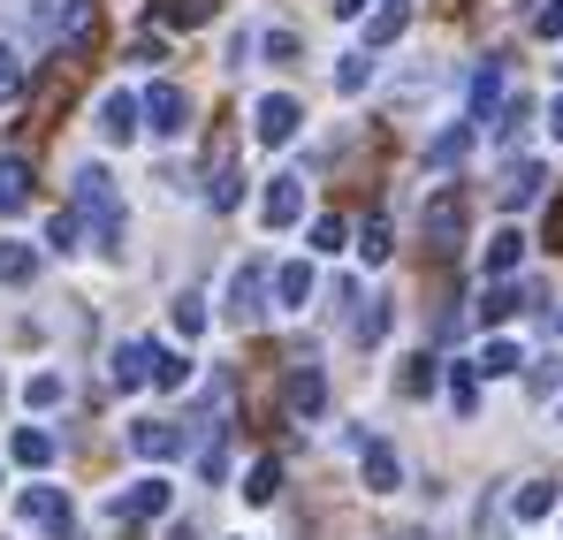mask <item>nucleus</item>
Masks as SVG:
<instances>
[{"mask_svg":"<svg viewBox=\"0 0 563 540\" xmlns=\"http://www.w3.org/2000/svg\"><path fill=\"white\" fill-rule=\"evenodd\" d=\"M77 213H85V229H92L99 252H122V229H130V213H122V198H114V176L107 168H77Z\"/></svg>","mask_w":563,"mask_h":540,"instance_id":"obj_1","label":"nucleus"},{"mask_svg":"<svg viewBox=\"0 0 563 540\" xmlns=\"http://www.w3.org/2000/svg\"><path fill=\"white\" fill-rule=\"evenodd\" d=\"M229 320L236 328H260L267 320V267L260 260H244V267L229 274Z\"/></svg>","mask_w":563,"mask_h":540,"instance_id":"obj_2","label":"nucleus"},{"mask_svg":"<svg viewBox=\"0 0 563 540\" xmlns=\"http://www.w3.org/2000/svg\"><path fill=\"white\" fill-rule=\"evenodd\" d=\"M168 503H176V487H168L161 472H145V480H130V487L107 503V518H168Z\"/></svg>","mask_w":563,"mask_h":540,"instance_id":"obj_3","label":"nucleus"},{"mask_svg":"<svg viewBox=\"0 0 563 540\" xmlns=\"http://www.w3.org/2000/svg\"><path fill=\"white\" fill-rule=\"evenodd\" d=\"M297 130H305V107H297L289 91H267V99L252 107V137H260V145H289Z\"/></svg>","mask_w":563,"mask_h":540,"instance_id":"obj_4","label":"nucleus"},{"mask_svg":"<svg viewBox=\"0 0 563 540\" xmlns=\"http://www.w3.org/2000/svg\"><path fill=\"white\" fill-rule=\"evenodd\" d=\"M137 130H145V99H137V91H107V99H99V137H107V145H130V137H137Z\"/></svg>","mask_w":563,"mask_h":540,"instance_id":"obj_5","label":"nucleus"},{"mask_svg":"<svg viewBox=\"0 0 563 540\" xmlns=\"http://www.w3.org/2000/svg\"><path fill=\"white\" fill-rule=\"evenodd\" d=\"M184 122H190V99H184V85H145V130L153 137H184Z\"/></svg>","mask_w":563,"mask_h":540,"instance_id":"obj_6","label":"nucleus"},{"mask_svg":"<svg viewBox=\"0 0 563 540\" xmlns=\"http://www.w3.org/2000/svg\"><path fill=\"white\" fill-rule=\"evenodd\" d=\"M457 236H465V190H434L427 198V244L457 252Z\"/></svg>","mask_w":563,"mask_h":540,"instance_id":"obj_7","label":"nucleus"},{"mask_svg":"<svg viewBox=\"0 0 563 540\" xmlns=\"http://www.w3.org/2000/svg\"><path fill=\"white\" fill-rule=\"evenodd\" d=\"M260 221H267V229H297V221H305V176H275L267 183Z\"/></svg>","mask_w":563,"mask_h":540,"instance_id":"obj_8","label":"nucleus"},{"mask_svg":"<svg viewBox=\"0 0 563 540\" xmlns=\"http://www.w3.org/2000/svg\"><path fill=\"white\" fill-rule=\"evenodd\" d=\"M358 480H366V495H396L404 487V456L388 442H358Z\"/></svg>","mask_w":563,"mask_h":540,"instance_id":"obj_9","label":"nucleus"},{"mask_svg":"<svg viewBox=\"0 0 563 540\" xmlns=\"http://www.w3.org/2000/svg\"><path fill=\"white\" fill-rule=\"evenodd\" d=\"M15 510H23L31 526H46V533H69V518H77L62 487H23V495H15Z\"/></svg>","mask_w":563,"mask_h":540,"instance_id":"obj_10","label":"nucleus"},{"mask_svg":"<svg viewBox=\"0 0 563 540\" xmlns=\"http://www.w3.org/2000/svg\"><path fill=\"white\" fill-rule=\"evenodd\" d=\"M282 396H289V411H297V419H320V411H328V373H320V365H297Z\"/></svg>","mask_w":563,"mask_h":540,"instance_id":"obj_11","label":"nucleus"},{"mask_svg":"<svg viewBox=\"0 0 563 540\" xmlns=\"http://www.w3.org/2000/svg\"><path fill=\"white\" fill-rule=\"evenodd\" d=\"M184 442H190V427H168V419H137V427H130V450L153 456V464H161V456H176Z\"/></svg>","mask_w":563,"mask_h":540,"instance_id":"obj_12","label":"nucleus"},{"mask_svg":"<svg viewBox=\"0 0 563 540\" xmlns=\"http://www.w3.org/2000/svg\"><path fill=\"white\" fill-rule=\"evenodd\" d=\"M411 31V0H380L374 15H366V54H380V46H396Z\"/></svg>","mask_w":563,"mask_h":540,"instance_id":"obj_13","label":"nucleus"},{"mask_svg":"<svg viewBox=\"0 0 563 540\" xmlns=\"http://www.w3.org/2000/svg\"><path fill=\"white\" fill-rule=\"evenodd\" d=\"M510 518H518V526H541V518H556V480H526V487L510 495Z\"/></svg>","mask_w":563,"mask_h":540,"instance_id":"obj_14","label":"nucleus"},{"mask_svg":"<svg viewBox=\"0 0 563 540\" xmlns=\"http://www.w3.org/2000/svg\"><path fill=\"white\" fill-rule=\"evenodd\" d=\"M541 183H549V168H541V161H518V168L503 176V206H510V213H526V206L541 198Z\"/></svg>","mask_w":563,"mask_h":540,"instance_id":"obj_15","label":"nucleus"},{"mask_svg":"<svg viewBox=\"0 0 563 540\" xmlns=\"http://www.w3.org/2000/svg\"><path fill=\"white\" fill-rule=\"evenodd\" d=\"M8 456H15L23 472H46V464H54V434H46V427H15V434H8Z\"/></svg>","mask_w":563,"mask_h":540,"instance_id":"obj_16","label":"nucleus"},{"mask_svg":"<svg viewBox=\"0 0 563 540\" xmlns=\"http://www.w3.org/2000/svg\"><path fill=\"white\" fill-rule=\"evenodd\" d=\"M275 297H282V312H305V305H312V260L275 267Z\"/></svg>","mask_w":563,"mask_h":540,"instance_id":"obj_17","label":"nucleus"},{"mask_svg":"<svg viewBox=\"0 0 563 540\" xmlns=\"http://www.w3.org/2000/svg\"><path fill=\"white\" fill-rule=\"evenodd\" d=\"M0 282H8V289L38 282V244H15V236H0Z\"/></svg>","mask_w":563,"mask_h":540,"instance_id":"obj_18","label":"nucleus"},{"mask_svg":"<svg viewBox=\"0 0 563 540\" xmlns=\"http://www.w3.org/2000/svg\"><path fill=\"white\" fill-rule=\"evenodd\" d=\"M518 260H526V236H518V229H495V236H487V252H479V267L495 274V282L518 267Z\"/></svg>","mask_w":563,"mask_h":540,"instance_id":"obj_19","label":"nucleus"},{"mask_svg":"<svg viewBox=\"0 0 563 540\" xmlns=\"http://www.w3.org/2000/svg\"><path fill=\"white\" fill-rule=\"evenodd\" d=\"M503 107V62H479L472 69V122H487Z\"/></svg>","mask_w":563,"mask_h":540,"instance_id":"obj_20","label":"nucleus"},{"mask_svg":"<svg viewBox=\"0 0 563 540\" xmlns=\"http://www.w3.org/2000/svg\"><path fill=\"white\" fill-rule=\"evenodd\" d=\"M472 153V122H450V130H442V137H434V145H427V168H434V176H442V168H457V161H465Z\"/></svg>","mask_w":563,"mask_h":540,"instance_id":"obj_21","label":"nucleus"},{"mask_svg":"<svg viewBox=\"0 0 563 540\" xmlns=\"http://www.w3.org/2000/svg\"><path fill=\"white\" fill-rule=\"evenodd\" d=\"M31 206V168L15 153H0V213H23Z\"/></svg>","mask_w":563,"mask_h":540,"instance_id":"obj_22","label":"nucleus"},{"mask_svg":"<svg viewBox=\"0 0 563 540\" xmlns=\"http://www.w3.org/2000/svg\"><path fill=\"white\" fill-rule=\"evenodd\" d=\"M153 381V343H122L114 351V388H145Z\"/></svg>","mask_w":563,"mask_h":540,"instance_id":"obj_23","label":"nucleus"},{"mask_svg":"<svg viewBox=\"0 0 563 540\" xmlns=\"http://www.w3.org/2000/svg\"><path fill=\"white\" fill-rule=\"evenodd\" d=\"M518 305H526V289H518V282H495V289L479 297V328H503Z\"/></svg>","mask_w":563,"mask_h":540,"instance_id":"obj_24","label":"nucleus"},{"mask_svg":"<svg viewBox=\"0 0 563 540\" xmlns=\"http://www.w3.org/2000/svg\"><path fill=\"white\" fill-rule=\"evenodd\" d=\"M479 373H487V381H510V373H518V365H526V351H518V343H510V335H495V343H487V351H479Z\"/></svg>","mask_w":563,"mask_h":540,"instance_id":"obj_25","label":"nucleus"},{"mask_svg":"<svg viewBox=\"0 0 563 540\" xmlns=\"http://www.w3.org/2000/svg\"><path fill=\"white\" fill-rule=\"evenodd\" d=\"M206 198H213V206H221V213H229V206H236V198H244V176H236V161H229V153H221V161H213V183H206Z\"/></svg>","mask_w":563,"mask_h":540,"instance_id":"obj_26","label":"nucleus"},{"mask_svg":"<svg viewBox=\"0 0 563 540\" xmlns=\"http://www.w3.org/2000/svg\"><path fill=\"white\" fill-rule=\"evenodd\" d=\"M275 495H282V464H275V456H260V464L244 472V503H275Z\"/></svg>","mask_w":563,"mask_h":540,"instance_id":"obj_27","label":"nucleus"},{"mask_svg":"<svg viewBox=\"0 0 563 540\" xmlns=\"http://www.w3.org/2000/svg\"><path fill=\"white\" fill-rule=\"evenodd\" d=\"M62 396H69V381H62V373H31V381H23V404H31V411H54Z\"/></svg>","mask_w":563,"mask_h":540,"instance_id":"obj_28","label":"nucleus"},{"mask_svg":"<svg viewBox=\"0 0 563 540\" xmlns=\"http://www.w3.org/2000/svg\"><path fill=\"white\" fill-rule=\"evenodd\" d=\"M351 335H358V343H366V351H374L380 335H388V297H366V312H358V320H351Z\"/></svg>","mask_w":563,"mask_h":540,"instance_id":"obj_29","label":"nucleus"},{"mask_svg":"<svg viewBox=\"0 0 563 540\" xmlns=\"http://www.w3.org/2000/svg\"><path fill=\"white\" fill-rule=\"evenodd\" d=\"M388 252H396V244H388V221H380V213H366V229H358V260H366V267H380Z\"/></svg>","mask_w":563,"mask_h":540,"instance_id":"obj_30","label":"nucleus"},{"mask_svg":"<svg viewBox=\"0 0 563 540\" xmlns=\"http://www.w3.org/2000/svg\"><path fill=\"white\" fill-rule=\"evenodd\" d=\"M450 404H457V411H479V365H450Z\"/></svg>","mask_w":563,"mask_h":540,"instance_id":"obj_31","label":"nucleus"},{"mask_svg":"<svg viewBox=\"0 0 563 540\" xmlns=\"http://www.w3.org/2000/svg\"><path fill=\"white\" fill-rule=\"evenodd\" d=\"M190 381V359L184 351H161V343H153V388H184Z\"/></svg>","mask_w":563,"mask_h":540,"instance_id":"obj_32","label":"nucleus"},{"mask_svg":"<svg viewBox=\"0 0 563 540\" xmlns=\"http://www.w3.org/2000/svg\"><path fill=\"white\" fill-rule=\"evenodd\" d=\"M374 85V54H343L335 62V91H366Z\"/></svg>","mask_w":563,"mask_h":540,"instance_id":"obj_33","label":"nucleus"},{"mask_svg":"<svg viewBox=\"0 0 563 540\" xmlns=\"http://www.w3.org/2000/svg\"><path fill=\"white\" fill-rule=\"evenodd\" d=\"M77 236H85V213H77V206L46 221V244H54V252H77Z\"/></svg>","mask_w":563,"mask_h":540,"instance_id":"obj_34","label":"nucleus"},{"mask_svg":"<svg viewBox=\"0 0 563 540\" xmlns=\"http://www.w3.org/2000/svg\"><path fill=\"white\" fill-rule=\"evenodd\" d=\"M343 244H351V221L343 213H320L312 221V252H343Z\"/></svg>","mask_w":563,"mask_h":540,"instance_id":"obj_35","label":"nucleus"},{"mask_svg":"<svg viewBox=\"0 0 563 540\" xmlns=\"http://www.w3.org/2000/svg\"><path fill=\"white\" fill-rule=\"evenodd\" d=\"M168 312H176V335H184V343H190V335H206V297H190V289H184Z\"/></svg>","mask_w":563,"mask_h":540,"instance_id":"obj_36","label":"nucleus"},{"mask_svg":"<svg viewBox=\"0 0 563 540\" xmlns=\"http://www.w3.org/2000/svg\"><path fill=\"white\" fill-rule=\"evenodd\" d=\"M15 99H23V54L0 46V107H15Z\"/></svg>","mask_w":563,"mask_h":540,"instance_id":"obj_37","label":"nucleus"},{"mask_svg":"<svg viewBox=\"0 0 563 540\" xmlns=\"http://www.w3.org/2000/svg\"><path fill=\"white\" fill-rule=\"evenodd\" d=\"M526 122H533V107H526V99H503V114H495L503 145H518V137H526Z\"/></svg>","mask_w":563,"mask_h":540,"instance_id":"obj_38","label":"nucleus"},{"mask_svg":"<svg viewBox=\"0 0 563 540\" xmlns=\"http://www.w3.org/2000/svg\"><path fill=\"white\" fill-rule=\"evenodd\" d=\"M396 388H404V396H434V359H411Z\"/></svg>","mask_w":563,"mask_h":540,"instance_id":"obj_39","label":"nucleus"},{"mask_svg":"<svg viewBox=\"0 0 563 540\" xmlns=\"http://www.w3.org/2000/svg\"><path fill=\"white\" fill-rule=\"evenodd\" d=\"M533 38H563V0H541L533 8Z\"/></svg>","mask_w":563,"mask_h":540,"instance_id":"obj_40","label":"nucleus"},{"mask_svg":"<svg viewBox=\"0 0 563 540\" xmlns=\"http://www.w3.org/2000/svg\"><path fill=\"white\" fill-rule=\"evenodd\" d=\"M198 472H206V480H221V472H229V442H221V434L198 450Z\"/></svg>","mask_w":563,"mask_h":540,"instance_id":"obj_41","label":"nucleus"},{"mask_svg":"<svg viewBox=\"0 0 563 540\" xmlns=\"http://www.w3.org/2000/svg\"><path fill=\"white\" fill-rule=\"evenodd\" d=\"M533 388H541V396H563V359H541V365H533Z\"/></svg>","mask_w":563,"mask_h":540,"instance_id":"obj_42","label":"nucleus"},{"mask_svg":"<svg viewBox=\"0 0 563 540\" xmlns=\"http://www.w3.org/2000/svg\"><path fill=\"white\" fill-rule=\"evenodd\" d=\"M260 46H267V62H297V31H267Z\"/></svg>","mask_w":563,"mask_h":540,"instance_id":"obj_43","label":"nucleus"},{"mask_svg":"<svg viewBox=\"0 0 563 540\" xmlns=\"http://www.w3.org/2000/svg\"><path fill=\"white\" fill-rule=\"evenodd\" d=\"M328 8H335V15H366L374 0H328Z\"/></svg>","mask_w":563,"mask_h":540,"instance_id":"obj_44","label":"nucleus"},{"mask_svg":"<svg viewBox=\"0 0 563 540\" xmlns=\"http://www.w3.org/2000/svg\"><path fill=\"white\" fill-rule=\"evenodd\" d=\"M549 130H556V137H563V91H556V107H549Z\"/></svg>","mask_w":563,"mask_h":540,"instance_id":"obj_45","label":"nucleus"},{"mask_svg":"<svg viewBox=\"0 0 563 540\" xmlns=\"http://www.w3.org/2000/svg\"><path fill=\"white\" fill-rule=\"evenodd\" d=\"M168 540H198V533H190V526H168Z\"/></svg>","mask_w":563,"mask_h":540,"instance_id":"obj_46","label":"nucleus"},{"mask_svg":"<svg viewBox=\"0 0 563 540\" xmlns=\"http://www.w3.org/2000/svg\"><path fill=\"white\" fill-rule=\"evenodd\" d=\"M556 328H563V320H556Z\"/></svg>","mask_w":563,"mask_h":540,"instance_id":"obj_47","label":"nucleus"},{"mask_svg":"<svg viewBox=\"0 0 563 540\" xmlns=\"http://www.w3.org/2000/svg\"><path fill=\"white\" fill-rule=\"evenodd\" d=\"M556 69H563V62H556Z\"/></svg>","mask_w":563,"mask_h":540,"instance_id":"obj_48","label":"nucleus"},{"mask_svg":"<svg viewBox=\"0 0 563 540\" xmlns=\"http://www.w3.org/2000/svg\"><path fill=\"white\" fill-rule=\"evenodd\" d=\"M556 419H563V411H556Z\"/></svg>","mask_w":563,"mask_h":540,"instance_id":"obj_49","label":"nucleus"}]
</instances>
